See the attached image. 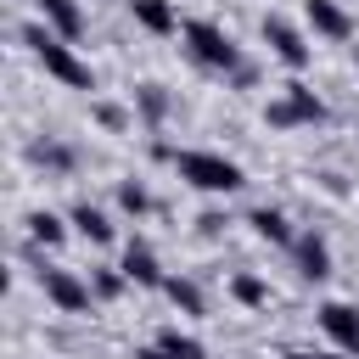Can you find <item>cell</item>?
I'll use <instances>...</instances> for the list:
<instances>
[{
  "instance_id": "19",
  "label": "cell",
  "mask_w": 359,
  "mask_h": 359,
  "mask_svg": "<svg viewBox=\"0 0 359 359\" xmlns=\"http://www.w3.org/2000/svg\"><path fill=\"white\" fill-rule=\"evenodd\" d=\"M123 286H129V275H123V269H95V280H90V292H95L101 303H112Z\"/></svg>"
},
{
  "instance_id": "4",
  "label": "cell",
  "mask_w": 359,
  "mask_h": 359,
  "mask_svg": "<svg viewBox=\"0 0 359 359\" xmlns=\"http://www.w3.org/2000/svg\"><path fill=\"white\" fill-rule=\"evenodd\" d=\"M269 129H297V123H320L325 118V101L309 90V84H286L280 101H269Z\"/></svg>"
},
{
  "instance_id": "5",
  "label": "cell",
  "mask_w": 359,
  "mask_h": 359,
  "mask_svg": "<svg viewBox=\"0 0 359 359\" xmlns=\"http://www.w3.org/2000/svg\"><path fill=\"white\" fill-rule=\"evenodd\" d=\"M39 292H45L62 314H84V309H90V297H95L73 269H39Z\"/></svg>"
},
{
  "instance_id": "2",
  "label": "cell",
  "mask_w": 359,
  "mask_h": 359,
  "mask_svg": "<svg viewBox=\"0 0 359 359\" xmlns=\"http://www.w3.org/2000/svg\"><path fill=\"white\" fill-rule=\"evenodd\" d=\"M22 45L39 56V67L50 73V79H62L67 90H95V73L73 56V45L62 39V34H50V28H39V22H28L22 28Z\"/></svg>"
},
{
  "instance_id": "3",
  "label": "cell",
  "mask_w": 359,
  "mask_h": 359,
  "mask_svg": "<svg viewBox=\"0 0 359 359\" xmlns=\"http://www.w3.org/2000/svg\"><path fill=\"white\" fill-rule=\"evenodd\" d=\"M180 34H185V50H191V62H196V67H208V73H241V50L230 45V34H224L219 22L191 17Z\"/></svg>"
},
{
  "instance_id": "16",
  "label": "cell",
  "mask_w": 359,
  "mask_h": 359,
  "mask_svg": "<svg viewBox=\"0 0 359 359\" xmlns=\"http://www.w3.org/2000/svg\"><path fill=\"white\" fill-rule=\"evenodd\" d=\"M28 236H34L39 247H62V236H67V224H62L56 213H45V208H39V213H28Z\"/></svg>"
},
{
  "instance_id": "6",
  "label": "cell",
  "mask_w": 359,
  "mask_h": 359,
  "mask_svg": "<svg viewBox=\"0 0 359 359\" xmlns=\"http://www.w3.org/2000/svg\"><path fill=\"white\" fill-rule=\"evenodd\" d=\"M320 331L337 342V353L359 359V309L353 303H320Z\"/></svg>"
},
{
  "instance_id": "21",
  "label": "cell",
  "mask_w": 359,
  "mask_h": 359,
  "mask_svg": "<svg viewBox=\"0 0 359 359\" xmlns=\"http://www.w3.org/2000/svg\"><path fill=\"white\" fill-rule=\"evenodd\" d=\"M118 208H123V213H135V219H140V213H146V208H151V196H146V185H135V180H123V185H118Z\"/></svg>"
},
{
  "instance_id": "22",
  "label": "cell",
  "mask_w": 359,
  "mask_h": 359,
  "mask_svg": "<svg viewBox=\"0 0 359 359\" xmlns=\"http://www.w3.org/2000/svg\"><path fill=\"white\" fill-rule=\"evenodd\" d=\"M140 112H146L151 123L168 112V95H163V84H140Z\"/></svg>"
},
{
  "instance_id": "7",
  "label": "cell",
  "mask_w": 359,
  "mask_h": 359,
  "mask_svg": "<svg viewBox=\"0 0 359 359\" xmlns=\"http://www.w3.org/2000/svg\"><path fill=\"white\" fill-rule=\"evenodd\" d=\"M264 39H269V50H275L286 67H309V56H314V50H309V39H303L286 17H264Z\"/></svg>"
},
{
  "instance_id": "15",
  "label": "cell",
  "mask_w": 359,
  "mask_h": 359,
  "mask_svg": "<svg viewBox=\"0 0 359 359\" xmlns=\"http://www.w3.org/2000/svg\"><path fill=\"white\" fill-rule=\"evenodd\" d=\"M157 348H163L168 359H208V348H202L196 337H185L180 325H168V331H157Z\"/></svg>"
},
{
  "instance_id": "12",
  "label": "cell",
  "mask_w": 359,
  "mask_h": 359,
  "mask_svg": "<svg viewBox=\"0 0 359 359\" xmlns=\"http://www.w3.org/2000/svg\"><path fill=\"white\" fill-rule=\"evenodd\" d=\"M129 11H135V22H140L146 34H174V28H185L168 0H129Z\"/></svg>"
},
{
  "instance_id": "17",
  "label": "cell",
  "mask_w": 359,
  "mask_h": 359,
  "mask_svg": "<svg viewBox=\"0 0 359 359\" xmlns=\"http://www.w3.org/2000/svg\"><path fill=\"white\" fill-rule=\"evenodd\" d=\"M163 292H168V303H174L180 314H202V309H208V303H202V292H196V280L168 275V286H163Z\"/></svg>"
},
{
  "instance_id": "23",
  "label": "cell",
  "mask_w": 359,
  "mask_h": 359,
  "mask_svg": "<svg viewBox=\"0 0 359 359\" xmlns=\"http://www.w3.org/2000/svg\"><path fill=\"white\" fill-rule=\"evenodd\" d=\"M95 123H107V129H123L129 118H123L118 107H107V101H95Z\"/></svg>"
},
{
  "instance_id": "8",
  "label": "cell",
  "mask_w": 359,
  "mask_h": 359,
  "mask_svg": "<svg viewBox=\"0 0 359 359\" xmlns=\"http://www.w3.org/2000/svg\"><path fill=\"white\" fill-rule=\"evenodd\" d=\"M118 269L129 275V286H168V275H163V264H157V252L146 241H129V252H123Z\"/></svg>"
},
{
  "instance_id": "24",
  "label": "cell",
  "mask_w": 359,
  "mask_h": 359,
  "mask_svg": "<svg viewBox=\"0 0 359 359\" xmlns=\"http://www.w3.org/2000/svg\"><path fill=\"white\" fill-rule=\"evenodd\" d=\"M135 359H168V353H163V348L151 342V348H135Z\"/></svg>"
},
{
  "instance_id": "1",
  "label": "cell",
  "mask_w": 359,
  "mask_h": 359,
  "mask_svg": "<svg viewBox=\"0 0 359 359\" xmlns=\"http://www.w3.org/2000/svg\"><path fill=\"white\" fill-rule=\"evenodd\" d=\"M157 157H168V163H174V174H180L185 185L213 191V196H230V191H241V185H247V174H241L230 157H219V151H168V146H157Z\"/></svg>"
},
{
  "instance_id": "25",
  "label": "cell",
  "mask_w": 359,
  "mask_h": 359,
  "mask_svg": "<svg viewBox=\"0 0 359 359\" xmlns=\"http://www.w3.org/2000/svg\"><path fill=\"white\" fill-rule=\"evenodd\" d=\"M286 359H348V353H303V348H297V353H286Z\"/></svg>"
},
{
  "instance_id": "20",
  "label": "cell",
  "mask_w": 359,
  "mask_h": 359,
  "mask_svg": "<svg viewBox=\"0 0 359 359\" xmlns=\"http://www.w3.org/2000/svg\"><path fill=\"white\" fill-rule=\"evenodd\" d=\"M34 163H45V168H62V174H67V168H73V151H67V146H56V140H39V146H34Z\"/></svg>"
},
{
  "instance_id": "18",
  "label": "cell",
  "mask_w": 359,
  "mask_h": 359,
  "mask_svg": "<svg viewBox=\"0 0 359 359\" xmlns=\"http://www.w3.org/2000/svg\"><path fill=\"white\" fill-rule=\"evenodd\" d=\"M230 292H236V303H247V309H264V303H269V286H264L258 275H236Z\"/></svg>"
},
{
  "instance_id": "11",
  "label": "cell",
  "mask_w": 359,
  "mask_h": 359,
  "mask_svg": "<svg viewBox=\"0 0 359 359\" xmlns=\"http://www.w3.org/2000/svg\"><path fill=\"white\" fill-rule=\"evenodd\" d=\"M39 6V17L62 34V39H79L84 34V11H79V0H34Z\"/></svg>"
},
{
  "instance_id": "10",
  "label": "cell",
  "mask_w": 359,
  "mask_h": 359,
  "mask_svg": "<svg viewBox=\"0 0 359 359\" xmlns=\"http://www.w3.org/2000/svg\"><path fill=\"white\" fill-rule=\"evenodd\" d=\"M292 252H297V269H303V280H325V275H331V247H325V236L303 230V236L292 241Z\"/></svg>"
},
{
  "instance_id": "13",
  "label": "cell",
  "mask_w": 359,
  "mask_h": 359,
  "mask_svg": "<svg viewBox=\"0 0 359 359\" xmlns=\"http://www.w3.org/2000/svg\"><path fill=\"white\" fill-rule=\"evenodd\" d=\"M247 224H252L264 241H275V247H292V241H297V230L286 224V213H280V208H252V219H247Z\"/></svg>"
},
{
  "instance_id": "9",
  "label": "cell",
  "mask_w": 359,
  "mask_h": 359,
  "mask_svg": "<svg viewBox=\"0 0 359 359\" xmlns=\"http://www.w3.org/2000/svg\"><path fill=\"white\" fill-rule=\"evenodd\" d=\"M303 17H309V28L325 34V39H348V34H353V17H348L337 0H303Z\"/></svg>"
},
{
  "instance_id": "14",
  "label": "cell",
  "mask_w": 359,
  "mask_h": 359,
  "mask_svg": "<svg viewBox=\"0 0 359 359\" xmlns=\"http://www.w3.org/2000/svg\"><path fill=\"white\" fill-rule=\"evenodd\" d=\"M73 224H79V236H84V241H95V247H107V241H112V219H107L101 208H90V202H79V208H73Z\"/></svg>"
}]
</instances>
